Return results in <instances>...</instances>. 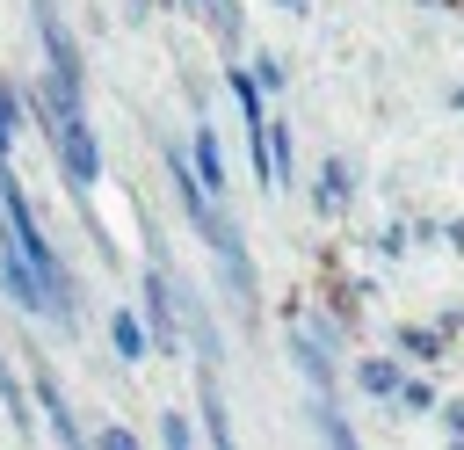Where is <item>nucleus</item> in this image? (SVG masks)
<instances>
[{
  "instance_id": "f257e3e1",
  "label": "nucleus",
  "mask_w": 464,
  "mask_h": 450,
  "mask_svg": "<svg viewBox=\"0 0 464 450\" xmlns=\"http://www.w3.org/2000/svg\"><path fill=\"white\" fill-rule=\"evenodd\" d=\"M29 15H36V36H44V58H51V109H87L80 102V44H72V29H65V15L51 7V0H29Z\"/></svg>"
},
{
  "instance_id": "f03ea898",
  "label": "nucleus",
  "mask_w": 464,
  "mask_h": 450,
  "mask_svg": "<svg viewBox=\"0 0 464 450\" xmlns=\"http://www.w3.org/2000/svg\"><path fill=\"white\" fill-rule=\"evenodd\" d=\"M29 377H36V406H44V421L58 428V450H87V428H80V414H72V399L58 392V377H51L44 356H29Z\"/></svg>"
},
{
  "instance_id": "7ed1b4c3",
  "label": "nucleus",
  "mask_w": 464,
  "mask_h": 450,
  "mask_svg": "<svg viewBox=\"0 0 464 450\" xmlns=\"http://www.w3.org/2000/svg\"><path fill=\"white\" fill-rule=\"evenodd\" d=\"M196 406H203V435H210V450H239V435H232V414H225L218 363H196Z\"/></svg>"
},
{
  "instance_id": "20e7f679",
  "label": "nucleus",
  "mask_w": 464,
  "mask_h": 450,
  "mask_svg": "<svg viewBox=\"0 0 464 450\" xmlns=\"http://www.w3.org/2000/svg\"><path fill=\"white\" fill-rule=\"evenodd\" d=\"M188 174H203V196L225 203V152H218V131L210 123H196V138H188Z\"/></svg>"
},
{
  "instance_id": "39448f33",
  "label": "nucleus",
  "mask_w": 464,
  "mask_h": 450,
  "mask_svg": "<svg viewBox=\"0 0 464 450\" xmlns=\"http://www.w3.org/2000/svg\"><path fill=\"white\" fill-rule=\"evenodd\" d=\"M109 341H116V356L123 363H145L152 356V341H145V327H138V312L123 305V312H109Z\"/></svg>"
},
{
  "instance_id": "423d86ee",
  "label": "nucleus",
  "mask_w": 464,
  "mask_h": 450,
  "mask_svg": "<svg viewBox=\"0 0 464 450\" xmlns=\"http://www.w3.org/2000/svg\"><path fill=\"white\" fill-rule=\"evenodd\" d=\"M312 421H319L326 450H362V443H355V428L341 421V399H334V392H319V399H312Z\"/></svg>"
},
{
  "instance_id": "0eeeda50",
  "label": "nucleus",
  "mask_w": 464,
  "mask_h": 450,
  "mask_svg": "<svg viewBox=\"0 0 464 450\" xmlns=\"http://www.w3.org/2000/svg\"><path fill=\"white\" fill-rule=\"evenodd\" d=\"M0 406H7V428H14L22 443H29V435H36V414H29V392L14 385V370H7V356H0Z\"/></svg>"
},
{
  "instance_id": "6e6552de",
  "label": "nucleus",
  "mask_w": 464,
  "mask_h": 450,
  "mask_svg": "<svg viewBox=\"0 0 464 450\" xmlns=\"http://www.w3.org/2000/svg\"><path fill=\"white\" fill-rule=\"evenodd\" d=\"M442 341H450L442 327H435V334H428V327H399V348H406V356H420V363H428V356H442Z\"/></svg>"
},
{
  "instance_id": "1a4fd4ad",
  "label": "nucleus",
  "mask_w": 464,
  "mask_h": 450,
  "mask_svg": "<svg viewBox=\"0 0 464 450\" xmlns=\"http://www.w3.org/2000/svg\"><path fill=\"white\" fill-rule=\"evenodd\" d=\"M399 385H406V377H399L392 356H370V363H362V392H399Z\"/></svg>"
},
{
  "instance_id": "9d476101",
  "label": "nucleus",
  "mask_w": 464,
  "mask_h": 450,
  "mask_svg": "<svg viewBox=\"0 0 464 450\" xmlns=\"http://www.w3.org/2000/svg\"><path fill=\"white\" fill-rule=\"evenodd\" d=\"M14 123H22V94L0 80V167H7V131H14Z\"/></svg>"
},
{
  "instance_id": "9b49d317",
  "label": "nucleus",
  "mask_w": 464,
  "mask_h": 450,
  "mask_svg": "<svg viewBox=\"0 0 464 450\" xmlns=\"http://www.w3.org/2000/svg\"><path fill=\"white\" fill-rule=\"evenodd\" d=\"M160 443H167V450H196V435H188L181 414H160Z\"/></svg>"
},
{
  "instance_id": "f8f14e48",
  "label": "nucleus",
  "mask_w": 464,
  "mask_h": 450,
  "mask_svg": "<svg viewBox=\"0 0 464 450\" xmlns=\"http://www.w3.org/2000/svg\"><path fill=\"white\" fill-rule=\"evenodd\" d=\"M94 450H145V443H138V435H130V428H123V421H109V428H102V443H94Z\"/></svg>"
},
{
  "instance_id": "ddd939ff",
  "label": "nucleus",
  "mask_w": 464,
  "mask_h": 450,
  "mask_svg": "<svg viewBox=\"0 0 464 450\" xmlns=\"http://www.w3.org/2000/svg\"><path fill=\"white\" fill-rule=\"evenodd\" d=\"M283 7H304V0H283Z\"/></svg>"
},
{
  "instance_id": "4468645a",
  "label": "nucleus",
  "mask_w": 464,
  "mask_h": 450,
  "mask_svg": "<svg viewBox=\"0 0 464 450\" xmlns=\"http://www.w3.org/2000/svg\"><path fill=\"white\" fill-rule=\"evenodd\" d=\"M188 7H203V0H188Z\"/></svg>"
},
{
  "instance_id": "2eb2a0df",
  "label": "nucleus",
  "mask_w": 464,
  "mask_h": 450,
  "mask_svg": "<svg viewBox=\"0 0 464 450\" xmlns=\"http://www.w3.org/2000/svg\"><path fill=\"white\" fill-rule=\"evenodd\" d=\"M450 450H464V443H450Z\"/></svg>"
}]
</instances>
